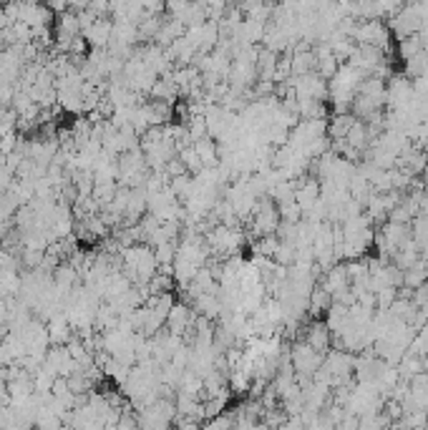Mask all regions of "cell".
<instances>
[{
  "instance_id": "obj_1",
  "label": "cell",
  "mask_w": 428,
  "mask_h": 430,
  "mask_svg": "<svg viewBox=\"0 0 428 430\" xmlns=\"http://www.w3.org/2000/svg\"><path fill=\"white\" fill-rule=\"evenodd\" d=\"M322 360H325V355L315 352L308 343L297 340V343L292 345V350H290V362H292V370H295V378H297V382H300V387L308 385L315 375H318V370L322 368Z\"/></svg>"
},
{
  "instance_id": "obj_2",
  "label": "cell",
  "mask_w": 428,
  "mask_h": 430,
  "mask_svg": "<svg viewBox=\"0 0 428 430\" xmlns=\"http://www.w3.org/2000/svg\"><path fill=\"white\" fill-rule=\"evenodd\" d=\"M194 322H197L194 310L187 302H174V307L169 310V317H166V330L179 337H187L189 332L194 330Z\"/></svg>"
},
{
  "instance_id": "obj_3",
  "label": "cell",
  "mask_w": 428,
  "mask_h": 430,
  "mask_svg": "<svg viewBox=\"0 0 428 430\" xmlns=\"http://www.w3.org/2000/svg\"><path fill=\"white\" fill-rule=\"evenodd\" d=\"M302 343H308L315 352L327 355V352H330V345H333V335H330V330L325 327V322L313 320V322L305 327V337H302Z\"/></svg>"
},
{
  "instance_id": "obj_4",
  "label": "cell",
  "mask_w": 428,
  "mask_h": 430,
  "mask_svg": "<svg viewBox=\"0 0 428 430\" xmlns=\"http://www.w3.org/2000/svg\"><path fill=\"white\" fill-rule=\"evenodd\" d=\"M81 36L86 38V43L91 45V48H108L111 36H113V18L104 15V18L96 20L91 28H86Z\"/></svg>"
},
{
  "instance_id": "obj_5",
  "label": "cell",
  "mask_w": 428,
  "mask_h": 430,
  "mask_svg": "<svg viewBox=\"0 0 428 430\" xmlns=\"http://www.w3.org/2000/svg\"><path fill=\"white\" fill-rule=\"evenodd\" d=\"M320 287L325 289L327 294H330V297H335V294L350 289V280H348L345 264H335L330 272H325L322 280H320Z\"/></svg>"
},
{
  "instance_id": "obj_6",
  "label": "cell",
  "mask_w": 428,
  "mask_h": 430,
  "mask_svg": "<svg viewBox=\"0 0 428 430\" xmlns=\"http://www.w3.org/2000/svg\"><path fill=\"white\" fill-rule=\"evenodd\" d=\"M330 307H333V297H330L320 285H315V289L308 297V315L315 320H320L322 315H327Z\"/></svg>"
},
{
  "instance_id": "obj_7",
  "label": "cell",
  "mask_w": 428,
  "mask_h": 430,
  "mask_svg": "<svg viewBox=\"0 0 428 430\" xmlns=\"http://www.w3.org/2000/svg\"><path fill=\"white\" fill-rule=\"evenodd\" d=\"M355 116L352 113H335L333 119L327 121V136L333 138V141H340V138H345L348 131H350L352 126H355Z\"/></svg>"
},
{
  "instance_id": "obj_8",
  "label": "cell",
  "mask_w": 428,
  "mask_h": 430,
  "mask_svg": "<svg viewBox=\"0 0 428 430\" xmlns=\"http://www.w3.org/2000/svg\"><path fill=\"white\" fill-rule=\"evenodd\" d=\"M358 430H393V423L383 410L368 413L358 418Z\"/></svg>"
}]
</instances>
